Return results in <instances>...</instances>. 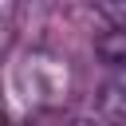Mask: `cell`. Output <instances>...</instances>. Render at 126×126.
I'll return each mask as SVG.
<instances>
[{
	"mask_svg": "<svg viewBox=\"0 0 126 126\" xmlns=\"http://www.w3.org/2000/svg\"><path fill=\"white\" fill-rule=\"evenodd\" d=\"M16 91L32 106H63L71 94V67L51 51H28L16 63Z\"/></svg>",
	"mask_w": 126,
	"mask_h": 126,
	"instance_id": "6da1fadb",
	"label": "cell"
},
{
	"mask_svg": "<svg viewBox=\"0 0 126 126\" xmlns=\"http://www.w3.org/2000/svg\"><path fill=\"white\" fill-rule=\"evenodd\" d=\"M98 110L106 118H126V63L114 67V75L102 83V94H98Z\"/></svg>",
	"mask_w": 126,
	"mask_h": 126,
	"instance_id": "7a4b0ae2",
	"label": "cell"
},
{
	"mask_svg": "<svg viewBox=\"0 0 126 126\" xmlns=\"http://www.w3.org/2000/svg\"><path fill=\"white\" fill-rule=\"evenodd\" d=\"M94 51L110 63V67H122L126 63V28H114V32H106L98 43H94Z\"/></svg>",
	"mask_w": 126,
	"mask_h": 126,
	"instance_id": "3957f363",
	"label": "cell"
},
{
	"mask_svg": "<svg viewBox=\"0 0 126 126\" xmlns=\"http://www.w3.org/2000/svg\"><path fill=\"white\" fill-rule=\"evenodd\" d=\"M98 12L110 28H126V0H98Z\"/></svg>",
	"mask_w": 126,
	"mask_h": 126,
	"instance_id": "277c9868",
	"label": "cell"
}]
</instances>
